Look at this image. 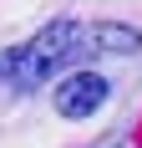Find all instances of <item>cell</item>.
I'll return each instance as SVG.
<instances>
[{"label": "cell", "mask_w": 142, "mask_h": 148, "mask_svg": "<svg viewBox=\"0 0 142 148\" xmlns=\"http://www.w3.org/2000/svg\"><path fill=\"white\" fill-rule=\"evenodd\" d=\"M81 51H91V31H81L76 21H51L26 46L0 51V87L30 92V87H41L46 77H56L61 66H71Z\"/></svg>", "instance_id": "1"}, {"label": "cell", "mask_w": 142, "mask_h": 148, "mask_svg": "<svg viewBox=\"0 0 142 148\" xmlns=\"http://www.w3.org/2000/svg\"><path fill=\"white\" fill-rule=\"evenodd\" d=\"M107 77H97V72H71V77H61V87H56V112L61 118H91L101 102H107Z\"/></svg>", "instance_id": "2"}, {"label": "cell", "mask_w": 142, "mask_h": 148, "mask_svg": "<svg viewBox=\"0 0 142 148\" xmlns=\"http://www.w3.org/2000/svg\"><path fill=\"white\" fill-rule=\"evenodd\" d=\"M91 46L97 51H117V56H132V51H142V31L122 26V21H101V26H91Z\"/></svg>", "instance_id": "3"}]
</instances>
